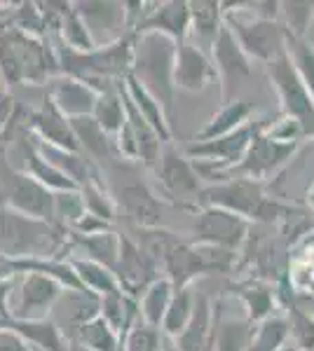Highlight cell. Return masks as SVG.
<instances>
[{
  "label": "cell",
  "instance_id": "2",
  "mask_svg": "<svg viewBox=\"0 0 314 351\" xmlns=\"http://www.w3.org/2000/svg\"><path fill=\"white\" fill-rule=\"evenodd\" d=\"M176 45L171 38L162 33H136L134 38V59H131V73L136 82H141L159 104L164 106L169 120L174 115L176 104Z\"/></svg>",
  "mask_w": 314,
  "mask_h": 351
},
{
  "label": "cell",
  "instance_id": "33",
  "mask_svg": "<svg viewBox=\"0 0 314 351\" xmlns=\"http://www.w3.org/2000/svg\"><path fill=\"white\" fill-rule=\"evenodd\" d=\"M71 342L82 344L89 351H122V335L101 316L80 326Z\"/></svg>",
  "mask_w": 314,
  "mask_h": 351
},
{
  "label": "cell",
  "instance_id": "19",
  "mask_svg": "<svg viewBox=\"0 0 314 351\" xmlns=\"http://www.w3.org/2000/svg\"><path fill=\"white\" fill-rule=\"evenodd\" d=\"M33 136L43 143L52 145V148H61L68 152H80V143L73 132V122L52 104V99H45L38 110L31 115Z\"/></svg>",
  "mask_w": 314,
  "mask_h": 351
},
{
  "label": "cell",
  "instance_id": "11",
  "mask_svg": "<svg viewBox=\"0 0 314 351\" xmlns=\"http://www.w3.org/2000/svg\"><path fill=\"white\" fill-rule=\"evenodd\" d=\"M211 61H214L216 73H218L221 104L237 101L239 87L254 73V61L249 59V54L244 52L242 45L237 43V38L232 36V31L227 26H223L218 40H216L214 49H211Z\"/></svg>",
  "mask_w": 314,
  "mask_h": 351
},
{
  "label": "cell",
  "instance_id": "1",
  "mask_svg": "<svg viewBox=\"0 0 314 351\" xmlns=\"http://www.w3.org/2000/svg\"><path fill=\"white\" fill-rule=\"evenodd\" d=\"M202 206L225 208V211L247 218L251 225L289 223L300 213V208L289 206L277 197L267 195L265 183H256L249 178H227L223 183L207 185L199 197V208Z\"/></svg>",
  "mask_w": 314,
  "mask_h": 351
},
{
  "label": "cell",
  "instance_id": "27",
  "mask_svg": "<svg viewBox=\"0 0 314 351\" xmlns=\"http://www.w3.org/2000/svg\"><path fill=\"white\" fill-rule=\"evenodd\" d=\"M124 94H127V99L134 104V108L144 115V120L159 134L164 145L171 143V141H174L171 138V120H169L167 110H164V106L159 104L155 96L148 92L141 82H136L131 75L124 80Z\"/></svg>",
  "mask_w": 314,
  "mask_h": 351
},
{
  "label": "cell",
  "instance_id": "10",
  "mask_svg": "<svg viewBox=\"0 0 314 351\" xmlns=\"http://www.w3.org/2000/svg\"><path fill=\"white\" fill-rule=\"evenodd\" d=\"M251 228L254 225L237 213L218 206H202L195 211V220H192V243H207V246L239 253L247 246Z\"/></svg>",
  "mask_w": 314,
  "mask_h": 351
},
{
  "label": "cell",
  "instance_id": "28",
  "mask_svg": "<svg viewBox=\"0 0 314 351\" xmlns=\"http://www.w3.org/2000/svg\"><path fill=\"white\" fill-rule=\"evenodd\" d=\"M73 122V132H76V138L80 143V152H82L87 160L92 162H111L117 157L115 152V143L111 141L104 129L99 127V122L94 117H80V120H71Z\"/></svg>",
  "mask_w": 314,
  "mask_h": 351
},
{
  "label": "cell",
  "instance_id": "3",
  "mask_svg": "<svg viewBox=\"0 0 314 351\" xmlns=\"http://www.w3.org/2000/svg\"><path fill=\"white\" fill-rule=\"evenodd\" d=\"M64 241V228L0 204V258H54Z\"/></svg>",
  "mask_w": 314,
  "mask_h": 351
},
{
  "label": "cell",
  "instance_id": "42",
  "mask_svg": "<svg viewBox=\"0 0 314 351\" xmlns=\"http://www.w3.org/2000/svg\"><path fill=\"white\" fill-rule=\"evenodd\" d=\"M291 342L300 351H314V314L302 307H289Z\"/></svg>",
  "mask_w": 314,
  "mask_h": 351
},
{
  "label": "cell",
  "instance_id": "41",
  "mask_svg": "<svg viewBox=\"0 0 314 351\" xmlns=\"http://www.w3.org/2000/svg\"><path fill=\"white\" fill-rule=\"evenodd\" d=\"M122 351H164L162 330L139 319L122 337Z\"/></svg>",
  "mask_w": 314,
  "mask_h": 351
},
{
  "label": "cell",
  "instance_id": "12",
  "mask_svg": "<svg viewBox=\"0 0 314 351\" xmlns=\"http://www.w3.org/2000/svg\"><path fill=\"white\" fill-rule=\"evenodd\" d=\"M66 288L47 274H21L16 300L10 309L12 319L43 321L49 319Z\"/></svg>",
  "mask_w": 314,
  "mask_h": 351
},
{
  "label": "cell",
  "instance_id": "9",
  "mask_svg": "<svg viewBox=\"0 0 314 351\" xmlns=\"http://www.w3.org/2000/svg\"><path fill=\"white\" fill-rule=\"evenodd\" d=\"M0 195L5 199V206L54 223V192L28 173L16 171L5 160H0Z\"/></svg>",
  "mask_w": 314,
  "mask_h": 351
},
{
  "label": "cell",
  "instance_id": "24",
  "mask_svg": "<svg viewBox=\"0 0 314 351\" xmlns=\"http://www.w3.org/2000/svg\"><path fill=\"white\" fill-rule=\"evenodd\" d=\"M256 120V108L254 104L244 99L230 101V104H223L214 115L209 117L207 124L197 132L195 141H214L221 138V136H227L237 129L247 127L249 122Z\"/></svg>",
  "mask_w": 314,
  "mask_h": 351
},
{
  "label": "cell",
  "instance_id": "37",
  "mask_svg": "<svg viewBox=\"0 0 314 351\" xmlns=\"http://www.w3.org/2000/svg\"><path fill=\"white\" fill-rule=\"evenodd\" d=\"M314 21V0H287L282 3L279 24L284 26L287 36L307 38Z\"/></svg>",
  "mask_w": 314,
  "mask_h": 351
},
{
  "label": "cell",
  "instance_id": "7",
  "mask_svg": "<svg viewBox=\"0 0 314 351\" xmlns=\"http://www.w3.org/2000/svg\"><path fill=\"white\" fill-rule=\"evenodd\" d=\"M159 185L167 195L174 199V204H179L181 208H199V197L202 190L207 188L204 180L199 178L195 164L183 150H179L174 143H167L162 148L157 164L153 167Z\"/></svg>",
  "mask_w": 314,
  "mask_h": 351
},
{
  "label": "cell",
  "instance_id": "44",
  "mask_svg": "<svg viewBox=\"0 0 314 351\" xmlns=\"http://www.w3.org/2000/svg\"><path fill=\"white\" fill-rule=\"evenodd\" d=\"M195 246L204 260L207 274H227V271H235L237 260H239L237 251H227V248H218V246H207V243H195Z\"/></svg>",
  "mask_w": 314,
  "mask_h": 351
},
{
  "label": "cell",
  "instance_id": "22",
  "mask_svg": "<svg viewBox=\"0 0 314 351\" xmlns=\"http://www.w3.org/2000/svg\"><path fill=\"white\" fill-rule=\"evenodd\" d=\"M54 311H59V321H64L66 326L64 328L66 339L71 342L80 326H85L87 321L101 316V298L85 291V288H80V291H64V295L59 298ZM59 321H54V324L59 326Z\"/></svg>",
  "mask_w": 314,
  "mask_h": 351
},
{
  "label": "cell",
  "instance_id": "26",
  "mask_svg": "<svg viewBox=\"0 0 314 351\" xmlns=\"http://www.w3.org/2000/svg\"><path fill=\"white\" fill-rule=\"evenodd\" d=\"M235 293L239 304L244 307V316H249V321H254V324H260V321L277 314V291L270 281L247 279L237 286Z\"/></svg>",
  "mask_w": 314,
  "mask_h": 351
},
{
  "label": "cell",
  "instance_id": "34",
  "mask_svg": "<svg viewBox=\"0 0 314 351\" xmlns=\"http://www.w3.org/2000/svg\"><path fill=\"white\" fill-rule=\"evenodd\" d=\"M195 304H197V291H192V288L176 291L174 298H171L169 309H167V316H164V321H162V328H159L162 335L167 339L179 337L188 328V324L192 321Z\"/></svg>",
  "mask_w": 314,
  "mask_h": 351
},
{
  "label": "cell",
  "instance_id": "14",
  "mask_svg": "<svg viewBox=\"0 0 314 351\" xmlns=\"http://www.w3.org/2000/svg\"><path fill=\"white\" fill-rule=\"evenodd\" d=\"M85 21L89 36L96 47H108V45L122 40L127 33V5L124 3H104V0H85V3H73Z\"/></svg>",
  "mask_w": 314,
  "mask_h": 351
},
{
  "label": "cell",
  "instance_id": "39",
  "mask_svg": "<svg viewBox=\"0 0 314 351\" xmlns=\"http://www.w3.org/2000/svg\"><path fill=\"white\" fill-rule=\"evenodd\" d=\"M61 38H64L66 47L73 49V52H92V49H96L87 26L80 19L73 3H66L64 16H61Z\"/></svg>",
  "mask_w": 314,
  "mask_h": 351
},
{
  "label": "cell",
  "instance_id": "25",
  "mask_svg": "<svg viewBox=\"0 0 314 351\" xmlns=\"http://www.w3.org/2000/svg\"><path fill=\"white\" fill-rule=\"evenodd\" d=\"M211 337H214V304L209 302V298L204 293H197L192 321L171 342L181 351H211Z\"/></svg>",
  "mask_w": 314,
  "mask_h": 351
},
{
  "label": "cell",
  "instance_id": "43",
  "mask_svg": "<svg viewBox=\"0 0 314 351\" xmlns=\"http://www.w3.org/2000/svg\"><path fill=\"white\" fill-rule=\"evenodd\" d=\"M80 192H82L85 204H87V211L89 213H94V216L108 220V223L115 218V208H117L115 197H113L111 192H108L104 185H101L99 178L92 180V183H87V185H82Z\"/></svg>",
  "mask_w": 314,
  "mask_h": 351
},
{
  "label": "cell",
  "instance_id": "45",
  "mask_svg": "<svg viewBox=\"0 0 314 351\" xmlns=\"http://www.w3.org/2000/svg\"><path fill=\"white\" fill-rule=\"evenodd\" d=\"M108 230H111V223H108V220L87 211L85 218L73 228V234H99V232H108Z\"/></svg>",
  "mask_w": 314,
  "mask_h": 351
},
{
  "label": "cell",
  "instance_id": "31",
  "mask_svg": "<svg viewBox=\"0 0 314 351\" xmlns=\"http://www.w3.org/2000/svg\"><path fill=\"white\" fill-rule=\"evenodd\" d=\"M73 246L82 248L85 258L94 263L106 265L108 269L115 271L117 258H120V234L113 230L99 232V234H71Z\"/></svg>",
  "mask_w": 314,
  "mask_h": 351
},
{
  "label": "cell",
  "instance_id": "4",
  "mask_svg": "<svg viewBox=\"0 0 314 351\" xmlns=\"http://www.w3.org/2000/svg\"><path fill=\"white\" fill-rule=\"evenodd\" d=\"M225 26L232 31L254 64H272L287 54V31L279 21L260 19L242 8V3H223Z\"/></svg>",
  "mask_w": 314,
  "mask_h": 351
},
{
  "label": "cell",
  "instance_id": "32",
  "mask_svg": "<svg viewBox=\"0 0 314 351\" xmlns=\"http://www.w3.org/2000/svg\"><path fill=\"white\" fill-rule=\"evenodd\" d=\"M122 84H115V87L99 94V101H96V108L92 115L94 120L99 122V127L104 129L108 136H113V138H115L120 134V129L127 124V108H124Z\"/></svg>",
  "mask_w": 314,
  "mask_h": 351
},
{
  "label": "cell",
  "instance_id": "46",
  "mask_svg": "<svg viewBox=\"0 0 314 351\" xmlns=\"http://www.w3.org/2000/svg\"><path fill=\"white\" fill-rule=\"evenodd\" d=\"M0 351H33V347L24 342L16 332L8 330V328H0Z\"/></svg>",
  "mask_w": 314,
  "mask_h": 351
},
{
  "label": "cell",
  "instance_id": "16",
  "mask_svg": "<svg viewBox=\"0 0 314 351\" xmlns=\"http://www.w3.org/2000/svg\"><path fill=\"white\" fill-rule=\"evenodd\" d=\"M115 204L139 225V230L162 228V202L144 180L129 178L120 183Z\"/></svg>",
  "mask_w": 314,
  "mask_h": 351
},
{
  "label": "cell",
  "instance_id": "35",
  "mask_svg": "<svg viewBox=\"0 0 314 351\" xmlns=\"http://www.w3.org/2000/svg\"><path fill=\"white\" fill-rule=\"evenodd\" d=\"M174 293H176V288L169 279H164V276L157 279L139 300L141 319H144L148 326L162 328V321H164V316H167V309L171 304Z\"/></svg>",
  "mask_w": 314,
  "mask_h": 351
},
{
  "label": "cell",
  "instance_id": "15",
  "mask_svg": "<svg viewBox=\"0 0 314 351\" xmlns=\"http://www.w3.org/2000/svg\"><path fill=\"white\" fill-rule=\"evenodd\" d=\"M214 82H218V73L211 61V54L199 49L190 40L181 43L176 49V68H174V84L181 92H204Z\"/></svg>",
  "mask_w": 314,
  "mask_h": 351
},
{
  "label": "cell",
  "instance_id": "30",
  "mask_svg": "<svg viewBox=\"0 0 314 351\" xmlns=\"http://www.w3.org/2000/svg\"><path fill=\"white\" fill-rule=\"evenodd\" d=\"M71 265H73V269H76L80 286H82L85 291L94 293V295H99V298H106V295H113V293L122 291L115 271L108 269L106 265L94 263V260H87V258H73Z\"/></svg>",
  "mask_w": 314,
  "mask_h": 351
},
{
  "label": "cell",
  "instance_id": "8",
  "mask_svg": "<svg viewBox=\"0 0 314 351\" xmlns=\"http://www.w3.org/2000/svg\"><path fill=\"white\" fill-rule=\"evenodd\" d=\"M267 127H270V124H267ZM298 150H300L298 143H284V141H277L262 129V132L256 136L254 143H251L247 157H244L235 169H230L223 180L249 178V180H256V183L267 185L275 176L282 173L284 169L295 160Z\"/></svg>",
  "mask_w": 314,
  "mask_h": 351
},
{
  "label": "cell",
  "instance_id": "5",
  "mask_svg": "<svg viewBox=\"0 0 314 351\" xmlns=\"http://www.w3.org/2000/svg\"><path fill=\"white\" fill-rule=\"evenodd\" d=\"M49 66L56 64H49V47L38 38L19 28L0 33V75L10 84L47 80Z\"/></svg>",
  "mask_w": 314,
  "mask_h": 351
},
{
  "label": "cell",
  "instance_id": "48",
  "mask_svg": "<svg viewBox=\"0 0 314 351\" xmlns=\"http://www.w3.org/2000/svg\"><path fill=\"white\" fill-rule=\"evenodd\" d=\"M307 211H310V216L314 218V180H312L310 190H307Z\"/></svg>",
  "mask_w": 314,
  "mask_h": 351
},
{
  "label": "cell",
  "instance_id": "13",
  "mask_svg": "<svg viewBox=\"0 0 314 351\" xmlns=\"http://www.w3.org/2000/svg\"><path fill=\"white\" fill-rule=\"evenodd\" d=\"M115 276L122 286V291L129 298L141 300V295L155 284L159 276L157 263L150 258V253L139 241L120 234V258L115 265Z\"/></svg>",
  "mask_w": 314,
  "mask_h": 351
},
{
  "label": "cell",
  "instance_id": "51",
  "mask_svg": "<svg viewBox=\"0 0 314 351\" xmlns=\"http://www.w3.org/2000/svg\"><path fill=\"white\" fill-rule=\"evenodd\" d=\"M282 351H300V349H298V347H295V344H293V342H289V344H287V347H284Z\"/></svg>",
  "mask_w": 314,
  "mask_h": 351
},
{
  "label": "cell",
  "instance_id": "20",
  "mask_svg": "<svg viewBox=\"0 0 314 351\" xmlns=\"http://www.w3.org/2000/svg\"><path fill=\"white\" fill-rule=\"evenodd\" d=\"M256 324L249 316H230L223 302L214 304V337L211 351H249Z\"/></svg>",
  "mask_w": 314,
  "mask_h": 351
},
{
  "label": "cell",
  "instance_id": "23",
  "mask_svg": "<svg viewBox=\"0 0 314 351\" xmlns=\"http://www.w3.org/2000/svg\"><path fill=\"white\" fill-rule=\"evenodd\" d=\"M223 26H225V10L223 3L216 0H199V3H190V40L211 54L216 40H218Z\"/></svg>",
  "mask_w": 314,
  "mask_h": 351
},
{
  "label": "cell",
  "instance_id": "21",
  "mask_svg": "<svg viewBox=\"0 0 314 351\" xmlns=\"http://www.w3.org/2000/svg\"><path fill=\"white\" fill-rule=\"evenodd\" d=\"M0 328L16 332L24 342L38 351H71V342L61 332V328L52 319L43 321H21L12 316H0Z\"/></svg>",
  "mask_w": 314,
  "mask_h": 351
},
{
  "label": "cell",
  "instance_id": "38",
  "mask_svg": "<svg viewBox=\"0 0 314 351\" xmlns=\"http://www.w3.org/2000/svg\"><path fill=\"white\" fill-rule=\"evenodd\" d=\"M287 56L314 99V45L307 38L287 36Z\"/></svg>",
  "mask_w": 314,
  "mask_h": 351
},
{
  "label": "cell",
  "instance_id": "36",
  "mask_svg": "<svg viewBox=\"0 0 314 351\" xmlns=\"http://www.w3.org/2000/svg\"><path fill=\"white\" fill-rule=\"evenodd\" d=\"M291 342V326L287 314H275L256 324L249 351H282Z\"/></svg>",
  "mask_w": 314,
  "mask_h": 351
},
{
  "label": "cell",
  "instance_id": "6",
  "mask_svg": "<svg viewBox=\"0 0 314 351\" xmlns=\"http://www.w3.org/2000/svg\"><path fill=\"white\" fill-rule=\"evenodd\" d=\"M265 75L272 82V89L277 92L282 115L298 124L307 141H314V99L298 77L289 56L284 54L277 61L267 64Z\"/></svg>",
  "mask_w": 314,
  "mask_h": 351
},
{
  "label": "cell",
  "instance_id": "47",
  "mask_svg": "<svg viewBox=\"0 0 314 351\" xmlns=\"http://www.w3.org/2000/svg\"><path fill=\"white\" fill-rule=\"evenodd\" d=\"M10 288H12V279H0V316H10L8 298L12 293Z\"/></svg>",
  "mask_w": 314,
  "mask_h": 351
},
{
  "label": "cell",
  "instance_id": "29",
  "mask_svg": "<svg viewBox=\"0 0 314 351\" xmlns=\"http://www.w3.org/2000/svg\"><path fill=\"white\" fill-rule=\"evenodd\" d=\"M21 157H24V169H21V171L28 173L31 178H36L38 183H43L45 188H49L52 192L80 190L66 173H61L54 164H49L43 155H40L36 143L21 145Z\"/></svg>",
  "mask_w": 314,
  "mask_h": 351
},
{
  "label": "cell",
  "instance_id": "18",
  "mask_svg": "<svg viewBox=\"0 0 314 351\" xmlns=\"http://www.w3.org/2000/svg\"><path fill=\"white\" fill-rule=\"evenodd\" d=\"M47 96L52 99V104L59 108L68 120H80V117H92L96 101H99V92L94 87H89L87 82L78 80L71 75H54L49 80V92Z\"/></svg>",
  "mask_w": 314,
  "mask_h": 351
},
{
  "label": "cell",
  "instance_id": "50",
  "mask_svg": "<svg viewBox=\"0 0 314 351\" xmlns=\"http://www.w3.org/2000/svg\"><path fill=\"white\" fill-rule=\"evenodd\" d=\"M71 351H89V349H85L82 344H78V342H71Z\"/></svg>",
  "mask_w": 314,
  "mask_h": 351
},
{
  "label": "cell",
  "instance_id": "40",
  "mask_svg": "<svg viewBox=\"0 0 314 351\" xmlns=\"http://www.w3.org/2000/svg\"><path fill=\"white\" fill-rule=\"evenodd\" d=\"M87 213V204L80 190L54 192V225L73 230Z\"/></svg>",
  "mask_w": 314,
  "mask_h": 351
},
{
  "label": "cell",
  "instance_id": "17",
  "mask_svg": "<svg viewBox=\"0 0 314 351\" xmlns=\"http://www.w3.org/2000/svg\"><path fill=\"white\" fill-rule=\"evenodd\" d=\"M150 8V3H148ZM134 33H162L176 45L188 43L190 38V3L186 0H167V3H153L146 19L141 21Z\"/></svg>",
  "mask_w": 314,
  "mask_h": 351
},
{
  "label": "cell",
  "instance_id": "49",
  "mask_svg": "<svg viewBox=\"0 0 314 351\" xmlns=\"http://www.w3.org/2000/svg\"><path fill=\"white\" fill-rule=\"evenodd\" d=\"M164 351H181V349L176 347V344L171 342V339H167V337H164Z\"/></svg>",
  "mask_w": 314,
  "mask_h": 351
}]
</instances>
